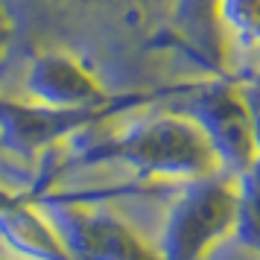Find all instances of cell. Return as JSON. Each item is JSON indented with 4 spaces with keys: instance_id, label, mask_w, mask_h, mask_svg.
<instances>
[{
    "instance_id": "6da1fadb",
    "label": "cell",
    "mask_w": 260,
    "mask_h": 260,
    "mask_svg": "<svg viewBox=\"0 0 260 260\" xmlns=\"http://www.w3.org/2000/svg\"><path fill=\"white\" fill-rule=\"evenodd\" d=\"M123 164L135 170L138 181L155 184H181L190 178L219 173L216 155L187 117L164 111L155 117L132 120L114 132H85L68 143L59 155L41 161L36 176L29 178V196L56 187L61 173L73 167Z\"/></svg>"
},
{
    "instance_id": "7a4b0ae2",
    "label": "cell",
    "mask_w": 260,
    "mask_h": 260,
    "mask_svg": "<svg viewBox=\"0 0 260 260\" xmlns=\"http://www.w3.org/2000/svg\"><path fill=\"white\" fill-rule=\"evenodd\" d=\"M173 91L176 85L152 91H126V94H111L100 106L85 108H47L29 100L0 96V155L38 170L41 161L59 155L79 135L103 126L106 120L129 114L135 108L164 103Z\"/></svg>"
},
{
    "instance_id": "3957f363",
    "label": "cell",
    "mask_w": 260,
    "mask_h": 260,
    "mask_svg": "<svg viewBox=\"0 0 260 260\" xmlns=\"http://www.w3.org/2000/svg\"><path fill=\"white\" fill-rule=\"evenodd\" d=\"M237 178L211 173L181 181L167 196V213L155 251L158 260H205L234 231Z\"/></svg>"
},
{
    "instance_id": "277c9868",
    "label": "cell",
    "mask_w": 260,
    "mask_h": 260,
    "mask_svg": "<svg viewBox=\"0 0 260 260\" xmlns=\"http://www.w3.org/2000/svg\"><path fill=\"white\" fill-rule=\"evenodd\" d=\"M164 106L205 135L222 173L237 178L257 161L254 129L237 79L211 76L208 82H178Z\"/></svg>"
},
{
    "instance_id": "5b68a950",
    "label": "cell",
    "mask_w": 260,
    "mask_h": 260,
    "mask_svg": "<svg viewBox=\"0 0 260 260\" xmlns=\"http://www.w3.org/2000/svg\"><path fill=\"white\" fill-rule=\"evenodd\" d=\"M73 260H158L155 243L108 208V202L68 199L56 187L32 196Z\"/></svg>"
},
{
    "instance_id": "8992f818",
    "label": "cell",
    "mask_w": 260,
    "mask_h": 260,
    "mask_svg": "<svg viewBox=\"0 0 260 260\" xmlns=\"http://www.w3.org/2000/svg\"><path fill=\"white\" fill-rule=\"evenodd\" d=\"M29 103L47 108H85L106 103L108 88L88 61L68 47H47L36 53L24 73Z\"/></svg>"
},
{
    "instance_id": "52a82bcc",
    "label": "cell",
    "mask_w": 260,
    "mask_h": 260,
    "mask_svg": "<svg viewBox=\"0 0 260 260\" xmlns=\"http://www.w3.org/2000/svg\"><path fill=\"white\" fill-rule=\"evenodd\" d=\"M222 0H173L170 32L190 59L213 76H228V41L219 24Z\"/></svg>"
},
{
    "instance_id": "ba28073f",
    "label": "cell",
    "mask_w": 260,
    "mask_h": 260,
    "mask_svg": "<svg viewBox=\"0 0 260 260\" xmlns=\"http://www.w3.org/2000/svg\"><path fill=\"white\" fill-rule=\"evenodd\" d=\"M0 251L15 260H73L29 190L0 211Z\"/></svg>"
},
{
    "instance_id": "9c48e42d",
    "label": "cell",
    "mask_w": 260,
    "mask_h": 260,
    "mask_svg": "<svg viewBox=\"0 0 260 260\" xmlns=\"http://www.w3.org/2000/svg\"><path fill=\"white\" fill-rule=\"evenodd\" d=\"M219 24L228 41V68L234 53H246L240 68H234L231 79H243L260 71V0H222Z\"/></svg>"
},
{
    "instance_id": "30bf717a",
    "label": "cell",
    "mask_w": 260,
    "mask_h": 260,
    "mask_svg": "<svg viewBox=\"0 0 260 260\" xmlns=\"http://www.w3.org/2000/svg\"><path fill=\"white\" fill-rule=\"evenodd\" d=\"M231 237L260 254V158L237 176V216Z\"/></svg>"
},
{
    "instance_id": "8fae6325",
    "label": "cell",
    "mask_w": 260,
    "mask_h": 260,
    "mask_svg": "<svg viewBox=\"0 0 260 260\" xmlns=\"http://www.w3.org/2000/svg\"><path fill=\"white\" fill-rule=\"evenodd\" d=\"M12 41H15V15H12V9H9V3L0 0V64L9 56Z\"/></svg>"
},
{
    "instance_id": "7c38bea8",
    "label": "cell",
    "mask_w": 260,
    "mask_h": 260,
    "mask_svg": "<svg viewBox=\"0 0 260 260\" xmlns=\"http://www.w3.org/2000/svg\"><path fill=\"white\" fill-rule=\"evenodd\" d=\"M26 187H6V184H3V181H0V211H3V208H6V205H12L15 199H18V196H21V193H24Z\"/></svg>"
},
{
    "instance_id": "4fadbf2b",
    "label": "cell",
    "mask_w": 260,
    "mask_h": 260,
    "mask_svg": "<svg viewBox=\"0 0 260 260\" xmlns=\"http://www.w3.org/2000/svg\"><path fill=\"white\" fill-rule=\"evenodd\" d=\"M0 260H15V257H9V254H3V251H0Z\"/></svg>"
}]
</instances>
